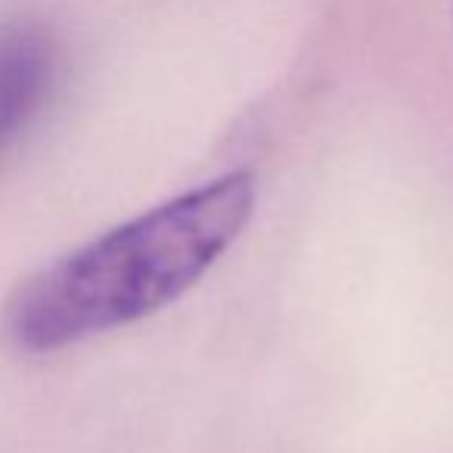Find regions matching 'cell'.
Segmentation results:
<instances>
[{
	"label": "cell",
	"mask_w": 453,
	"mask_h": 453,
	"mask_svg": "<svg viewBox=\"0 0 453 453\" xmlns=\"http://www.w3.org/2000/svg\"><path fill=\"white\" fill-rule=\"evenodd\" d=\"M255 196L252 171H230L63 255L19 286L7 335L19 351L50 354L156 314L240 240Z\"/></svg>",
	"instance_id": "cell-1"
},
{
	"label": "cell",
	"mask_w": 453,
	"mask_h": 453,
	"mask_svg": "<svg viewBox=\"0 0 453 453\" xmlns=\"http://www.w3.org/2000/svg\"><path fill=\"white\" fill-rule=\"evenodd\" d=\"M53 44L35 26L0 28V156L44 106L53 84Z\"/></svg>",
	"instance_id": "cell-2"
}]
</instances>
